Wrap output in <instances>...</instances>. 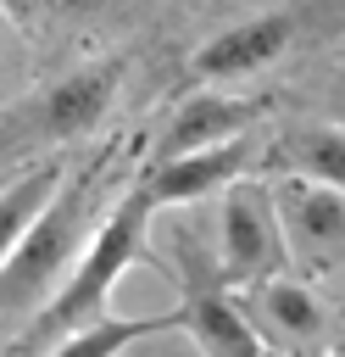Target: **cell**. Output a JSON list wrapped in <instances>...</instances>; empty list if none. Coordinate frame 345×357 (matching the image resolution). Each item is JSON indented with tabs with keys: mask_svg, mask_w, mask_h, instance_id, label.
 I'll list each match as a JSON object with an SVG mask.
<instances>
[{
	"mask_svg": "<svg viewBox=\"0 0 345 357\" xmlns=\"http://www.w3.org/2000/svg\"><path fill=\"white\" fill-rule=\"evenodd\" d=\"M111 139L100 151H89L83 167L61 173V184L50 190V201L39 206V218L22 229V240L11 245V257L0 262V312H28L39 296L56 290V279L72 268L78 257V240H83V223L95 212V195H100V178L111 167Z\"/></svg>",
	"mask_w": 345,
	"mask_h": 357,
	"instance_id": "obj_1",
	"label": "cell"
},
{
	"mask_svg": "<svg viewBox=\"0 0 345 357\" xmlns=\"http://www.w3.org/2000/svg\"><path fill=\"white\" fill-rule=\"evenodd\" d=\"M150 218H156V201H150L145 178H134V184L122 190V201L111 206V218L95 229V240H89L83 262H78V268H72V273L50 290V307L33 318V329H28L22 351H45L50 340H61V335L83 329L89 318H100V307H106L111 284L122 279V268L145 251Z\"/></svg>",
	"mask_w": 345,
	"mask_h": 357,
	"instance_id": "obj_2",
	"label": "cell"
},
{
	"mask_svg": "<svg viewBox=\"0 0 345 357\" xmlns=\"http://www.w3.org/2000/svg\"><path fill=\"white\" fill-rule=\"evenodd\" d=\"M256 301H262V312L273 318V329H284L289 340H323V329H328V307H323L317 290H306L300 279L273 273V279L256 284Z\"/></svg>",
	"mask_w": 345,
	"mask_h": 357,
	"instance_id": "obj_13",
	"label": "cell"
},
{
	"mask_svg": "<svg viewBox=\"0 0 345 357\" xmlns=\"http://www.w3.org/2000/svg\"><path fill=\"white\" fill-rule=\"evenodd\" d=\"M284 234L273 212V190L262 178H228L217 206V279L223 284H262L284 268Z\"/></svg>",
	"mask_w": 345,
	"mask_h": 357,
	"instance_id": "obj_5",
	"label": "cell"
},
{
	"mask_svg": "<svg viewBox=\"0 0 345 357\" xmlns=\"http://www.w3.org/2000/svg\"><path fill=\"white\" fill-rule=\"evenodd\" d=\"M328 112H334V123L345 128V78H339V89H334V100H328Z\"/></svg>",
	"mask_w": 345,
	"mask_h": 357,
	"instance_id": "obj_15",
	"label": "cell"
},
{
	"mask_svg": "<svg viewBox=\"0 0 345 357\" xmlns=\"http://www.w3.org/2000/svg\"><path fill=\"white\" fill-rule=\"evenodd\" d=\"M245 162H250V134H234L223 145H206V151H184V156H167L145 173V190L161 206H189L211 190H223L228 178H245Z\"/></svg>",
	"mask_w": 345,
	"mask_h": 357,
	"instance_id": "obj_9",
	"label": "cell"
},
{
	"mask_svg": "<svg viewBox=\"0 0 345 357\" xmlns=\"http://www.w3.org/2000/svg\"><path fill=\"white\" fill-rule=\"evenodd\" d=\"M273 112V95H234V89H195L161 128L156 139V162L184 156V151H206L223 145L234 134H250V123H262Z\"/></svg>",
	"mask_w": 345,
	"mask_h": 357,
	"instance_id": "obj_8",
	"label": "cell"
},
{
	"mask_svg": "<svg viewBox=\"0 0 345 357\" xmlns=\"http://www.w3.org/2000/svg\"><path fill=\"white\" fill-rule=\"evenodd\" d=\"M345 28V0H295V6H273L256 11L245 22H228L223 33H211L195 56H189V78L195 84H234L250 78L262 67H273L278 56L334 39Z\"/></svg>",
	"mask_w": 345,
	"mask_h": 357,
	"instance_id": "obj_4",
	"label": "cell"
},
{
	"mask_svg": "<svg viewBox=\"0 0 345 357\" xmlns=\"http://www.w3.org/2000/svg\"><path fill=\"white\" fill-rule=\"evenodd\" d=\"M273 212H278V234H284V257L328 273L345 257V190L312 184V178H284L273 190Z\"/></svg>",
	"mask_w": 345,
	"mask_h": 357,
	"instance_id": "obj_6",
	"label": "cell"
},
{
	"mask_svg": "<svg viewBox=\"0 0 345 357\" xmlns=\"http://www.w3.org/2000/svg\"><path fill=\"white\" fill-rule=\"evenodd\" d=\"M39 6H45V0H0V17H6L11 28H33V22H39Z\"/></svg>",
	"mask_w": 345,
	"mask_h": 357,
	"instance_id": "obj_14",
	"label": "cell"
},
{
	"mask_svg": "<svg viewBox=\"0 0 345 357\" xmlns=\"http://www.w3.org/2000/svg\"><path fill=\"white\" fill-rule=\"evenodd\" d=\"M334 357H345V346H339V351H334Z\"/></svg>",
	"mask_w": 345,
	"mask_h": 357,
	"instance_id": "obj_16",
	"label": "cell"
},
{
	"mask_svg": "<svg viewBox=\"0 0 345 357\" xmlns=\"http://www.w3.org/2000/svg\"><path fill=\"white\" fill-rule=\"evenodd\" d=\"M262 357H273V351H262Z\"/></svg>",
	"mask_w": 345,
	"mask_h": 357,
	"instance_id": "obj_17",
	"label": "cell"
},
{
	"mask_svg": "<svg viewBox=\"0 0 345 357\" xmlns=\"http://www.w3.org/2000/svg\"><path fill=\"white\" fill-rule=\"evenodd\" d=\"M161 329H178V312H161V318H89L83 329L50 340L33 357H122L134 340L161 335Z\"/></svg>",
	"mask_w": 345,
	"mask_h": 357,
	"instance_id": "obj_11",
	"label": "cell"
},
{
	"mask_svg": "<svg viewBox=\"0 0 345 357\" xmlns=\"http://www.w3.org/2000/svg\"><path fill=\"white\" fill-rule=\"evenodd\" d=\"M273 156L284 167H295L300 178H312V184L345 190V128L339 123H295L289 134H278Z\"/></svg>",
	"mask_w": 345,
	"mask_h": 357,
	"instance_id": "obj_10",
	"label": "cell"
},
{
	"mask_svg": "<svg viewBox=\"0 0 345 357\" xmlns=\"http://www.w3.org/2000/svg\"><path fill=\"white\" fill-rule=\"evenodd\" d=\"M128 78V56H100V61H83L61 78H50L45 89L11 100L0 112V162L11 156H33V151H56V145H72L83 134H95L117 100Z\"/></svg>",
	"mask_w": 345,
	"mask_h": 357,
	"instance_id": "obj_3",
	"label": "cell"
},
{
	"mask_svg": "<svg viewBox=\"0 0 345 357\" xmlns=\"http://www.w3.org/2000/svg\"><path fill=\"white\" fill-rule=\"evenodd\" d=\"M178 329L195 335V346L206 357H262V335L250 329V318L223 296L217 262L189 257L184 262V301H178Z\"/></svg>",
	"mask_w": 345,
	"mask_h": 357,
	"instance_id": "obj_7",
	"label": "cell"
},
{
	"mask_svg": "<svg viewBox=\"0 0 345 357\" xmlns=\"http://www.w3.org/2000/svg\"><path fill=\"white\" fill-rule=\"evenodd\" d=\"M61 173H67L61 156H39V162H28V167L0 190V262L11 257V245L22 240V229L39 218V206H45L50 190L61 184Z\"/></svg>",
	"mask_w": 345,
	"mask_h": 357,
	"instance_id": "obj_12",
	"label": "cell"
}]
</instances>
